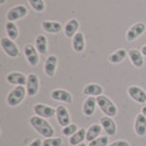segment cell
Listing matches in <instances>:
<instances>
[{
    "mask_svg": "<svg viewBox=\"0 0 146 146\" xmlns=\"http://www.w3.org/2000/svg\"><path fill=\"white\" fill-rule=\"evenodd\" d=\"M30 123L32 125V127L35 131L46 139H51L54 135V129L51 126V124L45 121L43 117H38V115H34L30 119Z\"/></svg>",
    "mask_w": 146,
    "mask_h": 146,
    "instance_id": "1",
    "label": "cell"
},
{
    "mask_svg": "<svg viewBox=\"0 0 146 146\" xmlns=\"http://www.w3.org/2000/svg\"><path fill=\"white\" fill-rule=\"evenodd\" d=\"M27 94V89L23 86H15L7 97V103L10 107H17L23 101Z\"/></svg>",
    "mask_w": 146,
    "mask_h": 146,
    "instance_id": "2",
    "label": "cell"
},
{
    "mask_svg": "<svg viewBox=\"0 0 146 146\" xmlns=\"http://www.w3.org/2000/svg\"><path fill=\"white\" fill-rule=\"evenodd\" d=\"M97 104L107 117H114L117 114V107L108 97L102 95L97 97Z\"/></svg>",
    "mask_w": 146,
    "mask_h": 146,
    "instance_id": "3",
    "label": "cell"
},
{
    "mask_svg": "<svg viewBox=\"0 0 146 146\" xmlns=\"http://www.w3.org/2000/svg\"><path fill=\"white\" fill-rule=\"evenodd\" d=\"M0 44H1V47H2V51L7 54L9 57H18L20 55V51H19V47L15 45V43L10 40L9 37H2L1 41H0Z\"/></svg>",
    "mask_w": 146,
    "mask_h": 146,
    "instance_id": "4",
    "label": "cell"
},
{
    "mask_svg": "<svg viewBox=\"0 0 146 146\" xmlns=\"http://www.w3.org/2000/svg\"><path fill=\"white\" fill-rule=\"evenodd\" d=\"M28 15V9L23 5H18L12 7L7 12V20L10 22L18 21L20 19H23L25 15Z\"/></svg>",
    "mask_w": 146,
    "mask_h": 146,
    "instance_id": "5",
    "label": "cell"
},
{
    "mask_svg": "<svg viewBox=\"0 0 146 146\" xmlns=\"http://www.w3.org/2000/svg\"><path fill=\"white\" fill-rule=\"evenodd\" d=\"M146 27L143 22H137L135 24H133L130 29L126 32V41L127 42H133L135 41L137 37L143 35V33L145 32Z\"/></svg>",
    "mask_w": 146,
    "mask_h": 146,
    "instance_id": "6",
    "label": "cell"
},
{
    "mask_svg": "<svg viewBox=\"0 0 146 146\" xmlns=\"http://www.w3.org/2000/svg\"><path fill=\"white\" fill-rule=\"evenodd\" d=\"M24 56L27 60L29 62L31 66H36L38 64V52L36 47L33 46L32 44H28L24 47Z\"/></svg>",
    "mask_w": 146,
    "mask_h": 146,
    "instance_id": "7",
    "label": "cell"
},
{
    "mask_svg": "<svg viewBox=\"0 0 146 146\" xmlns=\"http://www.w3.org/2000/svg\"><path fill=\"white\" fill-rule=\"evenodd\" d=\"M40 88V80L35 74H30L28 76V82H27V95L32 97L35 96Z\"/></svg>",
    "mask_w": 146,
    "mask_h": 146,
    "instance_id": "8",
    "label": "cell"
},
{
    "mask_svg": "<svg viewBox=\"0 0 146 146\" xmlns=\"http://www.w3.org/2000/svg\"><path fill=\"white\" fill-rule=\"evenodd\" d=\"M127 94L134 101L137 103H145L146 102V92L142 88L137 86H130L127 89Z\"/></svg>",
    "mask_w": 146,
    "mask_h": 146,
    "instance_id": "9",
    "label": "cell"
},
{
    "mask_svg": "<svg viewBox=\"0 0 146 146\" xmlns=\"http://www.w3.org/2000/svg\"><path fill=\"white\" fill-rule=\"evenodd\" d=\"M51 97L53 100L60 101V102L69 103V104L73 102V96L70 95V92H68L67 90H64V89H55V90H53L51 94Z\"/></svg>",
    "mask_w": 146,
    "mask_h": 146,
    "instance_id": "10",
    "label": "cell"
},
{
    "mask_svg": "<svg viewBox=\"0 0 146 146\" xmlns=\"http://www.w3.org/2000/svg\"><path fill=\"white\" fill-rule=\"evenodd\" d=\"M56 117H57V121L58 124L63 127H65L67 125L70 124V117L68 113V110L65 106H58L56 108Z\"/></svg>",
    "mask_w": 146,
    "mask_h": 146,
    "instance_id": "11",
    "label": "cell"
},
{
    "mask_svg": "<svg viewBox=\"0 0 146 146\" xmlns=\"http://www.w3.org/2000/svg\"><path fill=\"white\" fill-rule=\"evenodd\" d=\"M33 110H34V112H35L36 115L43 117V119H48V117H54L56 114V109H53V108L48 107V106L41 104V103L34 106Z\"/></svg>",
    "mask_w": 146,
    "mask_h": 146,
    "instance_id": "12",
    "label": "cell"
},
{
    "mask_svg": "<svg viewBox=\"0 0 146 146\" xmlns=\"http://www.w3.org/2000/svg\"><path fill=\"white\" fill-rule=\"evenodd\" d=\"M58 59L55 55H50L47 58L45 59L44 63V72L48 77H53L56 72V67H57Z\"/></svg>",
    "mask_w": 146,
    "mask_h": 146,
    "instance_id": "13",
    "label": "cell"
},
{
    "mask_svg": "<svg viewBox=\"0 0 146 146\" xmlns=\"http://www.w3.org/2000/svg\"><path fill=\"white\" fill-rule=\"evenodd\" d=\"M100 123L102 129L106 131V133L109 136H113L117 133V125L114 123V121L111 119V117H103L100 119Z\"/></svg>",
    "mask_w": 146,
    "mask_h": 146,
    "instance_id": "14",
    "label": "cell"
},
{
    "mask_svg": "<svg viewBox=\"0 0 146 146\" xmlns=\"http://www.w3.org/2000/svg\"><path fill=\"white\" fill-rule=\"evenodd\" d=\"M7 81L9 84L17 85V86H24V85H27V82H28V77H25V76L21 73L13 72V73L8 74Z\"/></svg>",
    "mask_w": 146,
    "mask_h": 146,
    "instance_id": "15",
    "label": "cell"
},
{
    "mask_svg": "<svg viewBox=\"0 0 146 146\" xmlns=\"http://www.w3.org/2000/svg\"><path fill=\"white\" fill-rule=\"evenodd\" d=\"M134 130H135V133L139 136H144L146 134V117L142 113H139V114L136 115L135 124H134Z\"/></svg>",
    "mask_w": 146,
    "mask_h": 146,
    "instance_id": "16",
    "label": "cell"
},
{
    "mask_svg": "<svg viewBox=\"0 0 146 146\" xmlns=\"http://www.w3.org/2000/svg\"><path fill=\"white\" fill-rule=\"evenodd\" d=\"M78 29H79V21L77 19H70L69 21L66 22L64 27V33L67 37H74Z\"/></svg>",
    "mask_w": 146,
    "mask_h": 146,
    "instance_id": "17",
    "label": "cell"
},
{
    "mask_svg": "<svg viewBox=\"0 0 146 146\" xmlns=\"http://www.w3.org/2000/svg\"><path fill=\"white\" fill-rule=\"evenodd\" d=\"M129 57L131 59V63L135 66L136 68H141L144 65V58H143V54L139 51L133 48V50H130L129 53H127Z\"/></svg>",
    "mask_w": 146,
    "mask_h": 146,
    "instance_id": "18",
    "label": "cell"
},
{
    "mask_svg": "<svg viewBox=\"0 0 146 146\" xmlns=\"http://www.w3.org/2000/svg\"><path fill=\"white\" fill-rule=\"evenodd\" d=\"M96 104H97V99L95 97H89L85 100L82 106V112L86 117H91L95 113Z\"/></svg>",
    "mask_w": 146,
    "mask_h": 146,
    "instance_id": "19",
    "label": "cell"
},
{
    "mask_svg": "<svg viewBox=\"0 0 146 146\" xmlns=\"http://www.w3.org/2000/svg\"><path fill=\"white\" fill-rule=\"evenodd\" d=\"M84 95L90 96V97H99L102 95L103 88L98 84H89L84 88Z\"/></svg>",
    "mask_w": 146,
    "mask_h": 146,
    "instance_id": "20",
    "label": "cell"
},
{
    "mask_svg": "<svg viewBox=\"0 0 146 146\" xmlns=\"http://www.w3.org/2000/svg\"><path fill=\"white\" fill-rule=\"evenodd\" d=\"M73 48L76 53H81L85 50V36L81 32H77L73 37Z\"/></svg>",
    "mask_w": 146,
    "mask_h": 146,
    "instance_id": "21",
    "label": "cell"
},
{
    "mask_svg": "<svg viewBox=\"0 0 146 146\" xmlns=\"http://www.w3.org/2000/svg\"><path fill=\"white\" fill-rule=\"evenodd\" d=\"M42 29L47 33H58L62 31V24L57 21H43L42 22Z\"/></svg>",
    "mask_w": 146,
    "mask_h": 146,
    "instance_id": "22",
    "label": "cell"
},
{
    "mask_svg": "<svg viewBox=\"0 0 146 146\" xmlns=\"http://www.w3.org/2000/svg\"><path fill=\"white\" fill-rule=\"evenodd\" d=\"M86 136H87V131L85 129H79L78 131L74 134L73 136H70L69 139V144L73 146H77L81 144L85 139H86Z\"/></svg>",
    "mask_w": 146,
    "mask_h": 146,
    "instance_id": "23",
    "label": "cell"
},
{
    "mask_svg": "<svg viewBox=\"0 0 146 146\" xmlns=\"http://www.w3.org/2000/svg\"><path fill=\"white\" fill-rule=\"evenodd\" d=\"M127 56V53L125 51L124 48H121V50H117V52L112 53L109 56V62L112 63V64H120L122 63L125 59V57Z\"/></svg>",
    "mask_w": 146,
    "mask_h": 146,
    "instance_id": "24",
    "label": "cell"
},
{
    "mask_svg": "<svg viewBox=\"0 0 146 146\" xmlns=\"http://www.w3.org/2000/svg\"><path fill=\"white\" fill-rule=\"evenodd\" d=\"M35 47L40 54H46L47 52V38L43 34H38L35 38Z\"/></svg>",
    "mask_w": 146,
    "mask_h": 146,
    "instance_id": "25",
    "label": "cell"
},
{
    "mask_svg": "<svg viewBox=\"0 0 146 146\" xmlns=\"http://www.w3.org/2000/svg\"><path fill=\"white\" fill-rule=\"evenodd\" d=\"M101 130H102V126L99 124H92L87 131V136H86V139L88 142H91L94 139H98V136L100 135L101 133Z\"/></svg>",
    "mask_w": 146,
    "mask_h": 146,
    "instance_id": "26",
    "label": "cell"
},
{
    "mask_svg": "<svg viewBox=\"0 0 146 146\" xmlns=\"http://www.w3.org/2000/svg\"><path fill=\"white\" fill-rule=\"evenodd\" d=\"M6 32L8 34V37L12 41L17 40L19 36V30H18V27L15 24V22L8 21L6 23Z\"/></svg>",
    "mask_w": 146,
    "mask_h": 146,
    "instance_id": "27",
    "label": "cell"
},
{
    "mask_svg": "<svg viewBox=\"0 0 146 146\" xmlns=\"http://www.w3.org/2000/svg\"><path fill=\"white\" fill-rule=\"evenodd\" d=\"M30 6L36 12H43L45 10V3L44 0H29Z\"/></svg>",
    "mask_w": 146,
    "mask_h": 146,
    "instance_id": "28",
    "label": "cell"
},
{
    "mask_svg": "<svg viewBox=\"0 0 146 146\" xmlns=\"http://www.w3.org/2000/svg\"><path fill=\"white\" fill-rule=\"evenodd\" d=\"M108 143H109V139L107 136H100L89 142V146H108Z\"/></svg>",
    "mask_w": 146,
    "mask_h": 146,
    "instance_id": "29",
    "label": "cell"
},
{
    "mask_svg": "<svg viewBox=\"0 0 146 146\" xmlns=\"http://www.w3.org/2000/svg\"><path fill=\"white\" fill-rule=\"evenodd\" d=\"M78 131V127H77V125L76 124H69L65 126L64 129H63V134L65 135V136H73L74 134L76 133V132Z\"/></svg>",
    "mask_w": 146,
    "mask_h": 146,
    "instance_id": "30",
    "label": "cell"
},
{
    "mask_svg": "<svg viewBox=\"0 0 146 146\" xmlns=\"http://www.w3.org/2000/svg\"><path fill=\"white\" fill-rule=\"evenodd\" d=\"M43 146H62V139H47L43 142Z\"/></svg>",
    "mask_w": 146,
    "mask_h": 146,
    "instance_id": "31",
    "label": "cell"
},
{
    "mask_svg": "<svg viewBox=\"0 0 146 146\" xmlns=\"http://www.w3.org/2000/svg\"><path fill=\"white\" fill-rule=\"evenodd\" d=\"M109 146H130V144L126 141H117V142L111 143Z\"/></svg>",
    "mask_w": 146,
    "mask_h": 146,
    "instance_id": "32",
    "label": "cell"
},
{
    "mask_svg": "<svg viewBox=\"0 0 146 146\" xmlns=\"http://www.w3.org/2000/svg\"><path fill=\"white\" fill-rule=\"evenodd\" d=\"M29 146H43V142L41 139H34Z\"/></svg>",
    "mask_w": 146,
    "mask_h": 146,
    "instance_id": "33",
    "label": "cell"
},
{
    "mask_svg": "<svg viewBox=\"0 0 146 146\" xmlns=\"http://www.w3.org/2000/svg\"><path fill=\"white\" fill-rule=\"evenodd\" d=\"M141 53L143 54V56H146V45H144V46L142 47V50H141Z\"/></svg>",
    "mask_w": 146,
    "mask_h": 146,
    "instance_id": "34",
    "label": "cell"
},
{
    "mask_svg": "<svg viewBox=\"0 0 146 146\" xmlns=\"http://www.w3.org/2000/svg\"><path fill=\"white\" fill-rule=\"evenodd\" d=\"M142 114H143V115H144V117H146V106L142 108Z\"/></svg>",
    "mask_w": 146,
    "mask_h": 146,
    "instance_id": "35",
    "label": "cell"
},
{
    "mask_svg": "<svg viewBox=\"0 0 146 146\" xmlns=\"http://www.w3.org/2000/svg\"><path fill=\"white\" fill-rule=\"evenodd\" d=\"M7 0H0V5H5Z\"/></svg>",
    "mask_w": 146,
    "mask_h": 146,
    "instance_id": "36",
    "label": "cell"
},
{
    "mask_svg": "<svg viewBox=\"0 0 146 146\" xmlns=\"http://www.w3.org/2000/svg\"><path fill=\"white\" fill-rule=\"evenodd\" d=\"M77 146H87L86 144H84V143H81V144H79V145H77Z\"/></svg>",
    "mask_w": 146,
    "mask_h": 146,
    "instance_id": "37",
    "label": "cell"
}]
</instances>
